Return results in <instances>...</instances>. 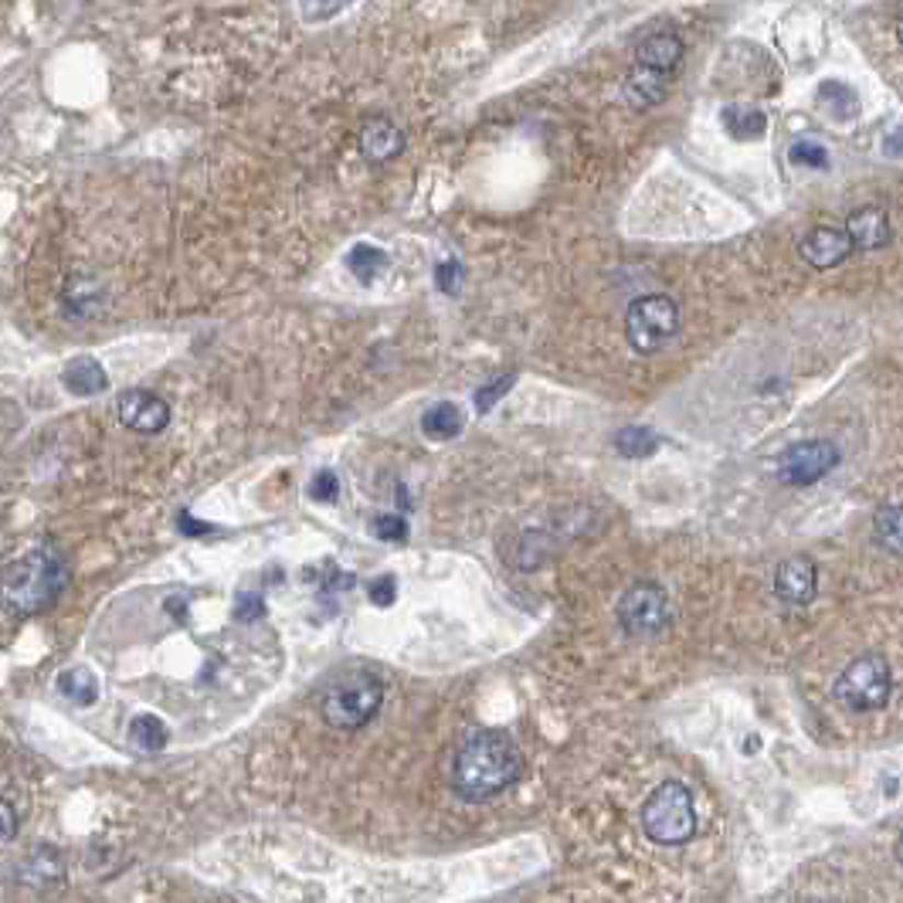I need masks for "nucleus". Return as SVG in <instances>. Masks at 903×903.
<instances>
[{"instance_id":"1","label":"nucleus","mask_w":903,"mask_h":903,"mask_svg":"<svg viewBox=\"0 0 903 903\" xmlns=\"http://www.w3.org/2000/svg\"><path fill=\"white\" fill-rule=\"evenodd\" d=\"M519 775V751L500 731L472 734L456 754V791L466 802H485L506 791Z\"/></svg>"},{"instance_id":"2","label":"nucleus","mask_w":903,"mask_h":903,"mask_svg":"<svg viewBox=\"0 0 903 903\" xmlns=\"http://www.w3.org/2000/svg\"><path fill=\"white\" fill-rule=\"evenodd\" d=\"M68 584V564L58 550L38 547L8 568L4 595L18 615H38L58 602Z\"/></svg>"},{"instance_id":"3","label":"nucleus","mask_w":903,"mask_h":903,"mask_svg":"<svg viewBox=\"0 0 903 903\" xmlns=\"http://www.w3.org/2000/svg\"><path fill=\"white\" fill-rule=\"evenodd\" d=\"M642 828L645 836L659 846H683L697 832V809H693V795L679 781L659 785L649 802L642 805Z\"/></svg>"},{"instance_id":"4","label":"nucleus","mask_w":903,"mask_h":903,"mask_svg":"<svg viewBox=\"0 0 903 903\" xmlns=\"http://www.w3.org/2000/svg\"><path fill=\"white\" fill-rule=\"evenodd\" d=\"M380 700H385V683L374 673L340 676L323 693V720L336 731H361L380 710Z\"/></svg>"},{"instance_id":"5","label":"nucleus","mask_w":903,"mask_h":903,"mask_svg":"<svg viewBox=\"0 0 903 903\" xmlns=\"http://www.w3.org/2000/svg\"><path fill=\"white\" fill-rule=\"evenodd\" d=\"M890 689H893L890 663L883 655L870 652V655L853 659V663L836 676V683H832V697L853 713H870L890 700Z\"/></svg>"},{"instance_id":"6","label":"nucleus","mask_w":903,"mask_h":903,"mask_svg":"<svg viewBox=\"0 0 903 903\" xmlns=\"http://www.w3.org/2000/svg\"><path fill=\"white\" fill-rule=\"evenodd\" d=\"M679 306L670 296H639L625 312V336L636 354H655L676 336Z\"/></svg>"},{"instance_id":"7","label":"nucleus","mask_w":903,"mask_h":903,"mask_svg":"<svg viewBox=\"0 0 903 903\" xmlns=\"http://www.w3.org/2000/svg\"><path fill=\"white\" fill-rule=\"evenodd\" d=\"M618 621L629 636H655L670 621V598L659 584H632L618 602Z\"/></svg>"},{"instance_id":"8","label":"nucleus","mask_w":903,"mask_h":903,"mask_svg":"<svg viewBox=\"0 0 903 903\" xmlns=\"http://www.w3.org/2000/svg\"><path fill=\"white\" fill-rule=\"evenodd\" d=\"M839 466V448L828 438L798 442L778 459V479L785 485H812Z\"/></svg>"},{"instance_id":"9","label":"nucleus","mask_w":903,"mask_h":903,"mask_svg":"<svg viewBox=\"0 0 903 903\" xmlns=\"http://www.w3.org/2000/svg\"><path fill=\"white\" fill-rule=\"evenodd\" d=\"M119 422L133 432L157 435L170 425V404L153 391H123L119 395Z\"/></svg>"},{"instance_id":"10","label":"nucleus","mask_w":903,"mask_h":903,"mask_svg":"<svg viewBox=\"0 0 903 903\" xmlns=\"http://www.w3.org/2000/svg\"><path fill=\"white\" fill-rule=\"evenodd\" d=\"M798 252H802V259L812 268H836L853 252V241H849L846 228L819 225L802 241H798Z\"/></svg>"},{"instance_id":"11","label":"nucleus","mask_w":903,"mask_h":903,"mask_svg":"<svg viewBox=\"0 0 903 903\" xmlns=\"http://www.w3.org/2000/svg\"><path fill=\"white\" fill-rule=\"evenodd\" d=\"M775 592L788 605H809L815 598V564L809 558H788L775 571Z\"/></svg>"},{"instance_id":"12","label":"nucleus","mask_w":903,"mask_h":903,"mask_svg":"<svg viewBox=\"0 0 903 903\" xmlns=\"http://www.w3.org/2000/svg\"><path fill=\"white\" fill-rule=\"evenodd\" d=\"M846 235L853 241V249L859 252H873V249H883L893 228H890V218L883 207H859L846 218Z\"/></svg>"},{"instance_id":"13","label":"nucleus","mask_w":903,"mask_h":903,"mask_svg":"<svg viewBox=\"0 0 903 903\" xmlns=\"http://www.w3.org/2000/svg\"><path fill=\"white\" fill-rule=\"evenodd\" d=\"M404 150V133L391 119H374L361 133V153L370 163H388Z\"/></svg>"},{"instance_id":"14","label":"nucleus","mask_w":903,"mask_h":903,"mask_svg":"<svg viewBox=\"0 0 903 903\" xmlns=\"http://www.w3.org/2000/svg\"><path fill=\"white\" fill-rule=\"evenodd\" d=\"M621 92H625V99H629L636 110H649V106H655V102L666 99V92H670V76L652 72V68L636 65L632 72H629V79H625V89H621Z\"/></svg>"},{"instance_id":"15","label":"nucleus","mask_w":903,"mask_h":903,"mask_svg":"<svg viewBox=\"0 0 903 903\" xmlns=\"http://www.w3.org/2000/svg\"><path fill=\"white\" fill-rule=\"evenodd\" d=\"M679 58H683V42L670 31L652 34V38H645L636 52V65L652 68V72H663V76L673 72V68L679 65Z\"/></svg>"},{"instance_id":"16","label":"nucleus","mask_w":903,"mask_h":903,"mask_svg":"<svg viewBox=\"0 0 903 903\" xmlns=\"http://www.w3.org/2000/svg\"><path fill=\"white\" fill-rule=\"evenodd\" d=\"M61 385H65V391H72L79 398H92V395L106 391L110 377H106V370H102L99 361L76 357V361H68V367L61 370Z\"/></svg>"},{"instance_id":"17","label":"nucleus","mask_w":903,"mask_h":903,"mask_svg":"<svg viewBox=\"0 0 903 903\" xmlns=\"http://www.w3.org/2000/svg\"><path fill=\"white\" fill-rule=\"evenodd\" d=\"M466 419H462V411L456 404H432L425 414H422V432L432 438V442H448V438H456L462 432Z\"/></svg>"},{"instance_id":"18","label":"nucleus","mask_w":903,"mask_h":903,"mask_svg":"<svg viewBox=\"0 0 903 903\" xmlns=\"http://www.w3.org/2000/svg\"><path fill=\"white\" fill-rule=\"evenodd\" d=\"M723 126L731 129V136H738V140H757V136L768 129V116H764L761 110L754 106H727L720 113Z\"/></svg>"},{"instance_id":"19","label":"nucleus","mask_w":903,"mask_h":903,"mask_svg":"<svg viewBox=\"0 0 903 903\" xmlns=\"http://www.w3.org/2000/svg\"><path fill=\"white\" fill-rule=\"evenodd\" d=\"M58 693H61L65 700L79 704V707H92L95 697H99V683H95V676H92L85 666H79V670H65V673L58 676Z\"/></svg>"},{"instance_id":"20","label":"nucleus","mask_w":903,"mask_h":903,"mask_svg":"<svg viewBox=\"0 0 903 903\" xmlns=\"http://www.w3.org/2000/svg\"><path fill=\"white\" fill-rule=\"evenodd\" d=\"M873 537L883 550L903 553V506H883L873 516Z\"/></svg>"},{"instance_id":"21","label":"nucleus","mask_w":903,"mask_h":903,"mask_svg":"<svg viewBox=\"0 0 903 903\" xmlns=\"http://www.w3.org/2000/svg\"><path fill=\"white\" fill-rule=\"evenodd\" d=\"M346 265H351V272L357 275L364 286H370L377 275L388 268V255L380 252L377 245H367V241H361V245H354L351 255H346Z\"/></svg>"},{"instance_id":"22","label":"nucleus","mask_w":903,"mask_h":903,"mask_svg":"<svg viewBox=\"0 0 903 903\" xmlns=\"http://www.w3.org/2000/svg\"><path fill=\"white\" fill-rule=\"evenodd\" d=\"M129 738H133V744L140 747V751H160V747H167L170 734H167V723L160 717L140 713V717L129 723Z\"/></svg>"},{"instance_id":"23","label":"nucleus","mask_w":903,"mask_h":903,"mask_svg":"<svg viewBox=\"0 0 903 903\" xmlns=\"http://www.w3.org/2000/svg\"><path fill=\"white\" fill-rule=\"evenodd\" d=\"M615 448L621 452L625 459H645V456H652V452L659 448V438L649 432V428H621L618 435H615Z\"/></svg>"},{"instance_id":"24","label":"nucleus","mask_w":903,"mask_h":903,"mask_svg":"<svg viewBox=\"0 0 903 903\" xmlns=\"http://www.w3.org/2000/svg\"><path fill=\"white\" fill-rule=\"evenodd\" d=\"M24 877L27 880H42V883H52L58 873H61V862H58V856L55 853H48V849H38L34 853L31 859H27V866H24Z\"/></svg>"},{"instance_id":"25","label":"nucleus","mask_w":903,"mask_h":903,"mask_svg":"<svg viewBox=\"0 0 903 903\" xmlns=\"http://www.w3.org/2000/svg\"><path fill=\"white\" fill-rule=\"evenodd\" d=\"M791 163H802V167H828V153L825 147L812 144V140H798L791 144Z\"/></svg>"},{"instance_id":"26","label":"nucleus","mask_w":903,"mask_h":903,"mask_svg":"<svg viewBox=\"0 0 903 903\" xmlns=\"http://www.w3.org/2000/svg\"><path fill=\"white\" fill-rule=\"evenodd\" d=\"M309 496L317 500V503H333V500L340 496V479H336V472L323 469V472H317V476H312Z\"/></svg>"},{"instance_id":"27","label":"nucleus","mask_w":903,"mask_h":903,"mask_svg":"<svg viewBox=\"0 0 903 903\" xmlns=\"http://www.w3.org/2000/svg\"><path fill=\"white\" fill-rule=\"evenodd\" d=\"M374 534H377L380 540L398 544V540L408 537V519H404V516H395V513H385V516L374 519Z\"/></svg>"},{"instance_id":"28","label":"nucleus","mask_w":903,"mask_h":903,"mask_svg":"<svg viewBox=\"0 0 903 903\" xmlns=\"http://www.w3.org/2000/svg\"><path fill=\"white\" fill-rule=\"evenodd\" d=\"M513 380H516L513 374H503L500 380H493V385L479 388V391H476V408H479V411H490V408L513 388Z\"/></svg>"},{"instance_id":"29","label":"nucleus","mask_w":903,"mask_h":903,"mask_svg":"<svg viewBox=\"0 0 903 903\" xmlns=\"http://www.w3.org/2000/svg\"><path fill=\"white\" fill-rule=\"evenodd\" d=\"M435 283H438V289L442 293H459V283H462V265L459 262H442L438 268H435Z\"/></svg>"},{"instance_id":"30","label":"nucleus","mask_w":903,"mask_h":903,"mask_svg":"<svg viewBox=\"0 0 903 903\" xmlns=\"http://www.w3.org/2000/svg\"><path fill=\"white\" fill-rule=\"evenodd\" d=\"M395 595H398V581H395L391 574H385L380 581H374V584H370V602H374V605H380V608L395 605Z\"/></svg>"},{"instance_id":"31","label":"nucleus","mask_w":903,"mask_h":903,"mask_svg":"<svg viewBox=\"0 0 903 903\" xmlns=\"http://www.w3.org/2000/svg\"><path fill=\"white\" fill-rule=\"evenodd\" d=\"M235 615H238L241 621H259V618L265 615V602H262L259 595H241Z\"/></svg>"},{"instance_id":"32","label":"nucleus","mask_w":903,"mask_h":903,"mask_svg":"<svg viewBox=\"0 0 903 903\" xmlns=\"http://www.w3.org/2000/svg\"><path fill=\"white\" fill-rule=\"evenodd\" d=\"M299 11H302L306 24H317L320 18L327 21V18H333V14H340V11H343V4H302Z\"/></svg>"},{"instance_id":"33","label":"nucleus","mask_w":903,"mask_h":903,"mask_svg":"<svg viewBox=\"0 0 903 903\" xmlns=\"http://www.w3.org/2000/svg\"><path fill=\"white\" fill-rule=\"evenodd\" d=\"M178 527H181V530H184L187 537H201V534H212V530H215L212 524H201V519H194L191 513H181Z\"/></svg>"},{"instance_id":"34","label":"nucleus","mask_w":903,"mask_h":903,"mask_svg":"<svg viewBox=\"0 0 903 903\" xmlns=\"http://www.w3.org/2000/svg\"><path fill=\"white\" fill-rule=\"evenodd\" d=\"M0 819H4V843H11L14 839V832H18V812H14V805L8 802H0Z\"/></svg>"},{"instance_id":"35","label":"nucleus","mask_w":903,"mask_h":903,"mask_svg":"<svg viewBox=\"0 0 903 903\" xmlns=\"http://www.w3.org/2000/svg\"><path fill=\"white\" fill-rule=\"evenodd\" d=\"M883 153H887V157H896V153H903V126L890 129L887 144H883Z\"/></svg>"},{"instance_id":"36","label":"nucleus","mask_w":903,"mask_h":903,"mask_svg":"<svg viewBox=\"0 0 903 903\" xmlns=\"http://www.w3.org/2000/svg\"><path fill=\"white\" fill-rule=\"evenodd\" d=\"M896 859H900V866H903V832H900V839H896Z\"/></svg>"},{"instance_id":"37","label":"nucleus","mask_w":903,"mask_h":903,"mask_svg":"<svg viewBox=\"0 0 903 903\" xmlns=\"http://www.w3.org/2000/svg\"><path fill=\"white\" fill-rule=\"evenodd\" d=\"M896 38H900V45H903V11H900V21H896Z\"/></svg>"}]
</instances>
